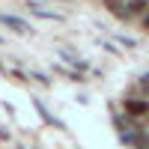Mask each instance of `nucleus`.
Instances as JSON below:
<instances>
[{
	"label": "nucleus",
	"instance_id": "nucleus-1",
	"mask_svg": "<svg viewBox=\"0 0 149 149\" xmlns=\"http://www.w3.org/2000/svg\"><path fill=\"white\" fill-rule=\"evenodd\" d=\"M125 113H128V116L149 113V102H137V98H128V102H125Z\"/></svg>",
	"mask_w": 149,
	"mask_h": 149
},
{
	"label": "nucleus",
	"instance_id": "nucleus-5",
	"mask_svg": "<svg viewBox=\"0 0 149 149\" xmlns=\"http://www.w3.org/2000/svg\"><path fill=\"white\" fill-rule=\"evenodd\" d=\"M143 27H146V30H149V12H146V18H143Z\"/></svg>",
	"mask_w": 149,
	"mask_h": 149
},
{
	"label": "nucleus",
	"instance_id": "nucleus-3",
	"mask_svg": "<svg viewBox=\"0 0 149 149\" xmlns=\"http://www.w3.org/2000/svg\"><path fill=\"white\" fill-rule=\"evenodd\" d=\"M0 21H3L6 27H15L18 33H27V24H21L18 18H9V15H0Z\"/></svg>",
	"mask_w": 149,
	"mask_h": 149
},
{
	"label": "nucleus",
	"instance_id": "nucleus-4",
	"mask_svg": "<svg viewBox=\"0 0 149 149\" xmlns=\"http://www.w3.org/2000/svg\"><path fill=\"white\" fill-rule=\"evenodd\" d=\"M146 0H131V3H128V12H146Z\"/></svg>",
	"mask_w": 149,
	"mask_h": 149
},
{
	"label": "nucleus",
	"instance_id": "nucleus-2",
	"mask_svg": "<svg viewBox=\"0 0 149 149\" xmlns=\"http://www.w3.org/2000/svg\"><path fill=\"white\" fill-rule=\"evenodd\" d=\"M125 143H131L134 149H149V137L146 134H125Z\"/></svg>",
	"mask_w": 149,
	"mask_h": 149
}]
</instances>
